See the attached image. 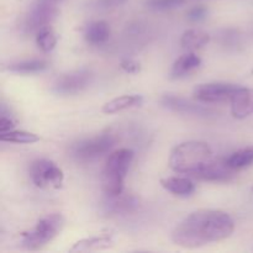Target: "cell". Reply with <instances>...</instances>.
<instances>
[{"label": "cell", "instance_id": "obj_1", "mask_svg": "<svg viewBox=\"0 0 253 253\" xmlns=\"http://www.w3.org/2000/svg\"><path fill=\"white\" fill-rule=\"evenodd\" d=\"M235 231V221L226 211L200 209L183 219L172 232L175 245L184 249H199L224 241Z\"/></svg>", "mask_w": 253, "mask_h": 253}, {"label": "cell", "instance_id": "obj_2", "mask_svg": "<svg viewBox=\"0 0 253 253\" xmlns=\"http://www.w3.org/2000/svg\"><path fill=\"white\" fill-rule=\"evenodd\" d=\"M212 160V150L203 141H185L172 150L169 167L173 172L194 177Z\"/></svg>", "mask_w": 253, "mask_h": 253}, {"label": "cell", "instance_id": "obj_3", "mask_svg": "<svg viewBox=\"0 0 253 253\" xmlns=\"http://www.w3.org/2000/svg\"><path fill=\"white\" fill-rule=\"evenodd\" d=\"M135 152L130 148H120L110 153L105 163L101 178V189L105 195H119L124 193L125 180Z\"/></svg>", "mask_w": 253, "mask_h": 253}, {"label": "cell", "instance_id": "obj_4", "mask_svg": "<svg viewBox=\"0 0 253 253\" xmlns=\"http://www.w3.org/2000/svg\"><path fill=\"white\" fill-rule=\"evenodd\" d=\"M64 227L62 214H49L37 221L36 226L21 235V245L29 251H37L56 239Z\"/></svg>", "mask_w": 253, "mask_h": 253}, {"label": "cell", "instance_id": "obj_5", "mask_svg": "<svg viewBox=\"0 0 253 253\" xmlns=\"http://www.w3.org/2000/svg\"><path fill=\"white\" fill-rule=\"evenodd\" d=\"M116 137L110 132L100 133L95 137L79 141L72 147V155L77 161L88 162L108 153L115 146Z\"/></svg>", "mask_w": 253, "mask_h": 253}, {"label": "cell", "instance_id": "obj_6", "mask_svg": "<svg viewBox=\"0 0 253 253\" xmlns=\"http://www.w3.org/2000/svg\"><path fill=\"white\" fill-rule=\"evenodd\" d=\"M30 177L36 187L48 189H58L64 180L63 170L51 160L39 158L30 166Z\"/></svg>", "mask_w": 253, "mask_h": 253}, {"label": "cell", "instance_id": "obj_7", "mask_svg": "<svg viewBox=\"0 0 253 253\" xmlns=\"http://www.w3.org/2000/svg\"><path fill=\"white\" fill-rule=\"evenodd\" d=\"M58 1L59 0H36L25 17V31L37 32L42 27L49 26L58 14Z\"/></svg>", "mask_w": 253, "mask_h": 253}, {"label": "cell", "instance_id": "obj_8", "mask_svg": "<svg viewBox=\"0 0 253 253\" xmlns=\"http://www.w3.org/2000/svg\"><path fill=\"white\" fill-rule=\"evenodd\" d=\"M93 79L94 74L90 69L82 68L58 77L52 85V90L61 95H74L85 90L93 83Z\"/></svg>", "mask_w": 253, "mask_h": 253}, {"label": "cell", "instance_id": "obj_9", "mask_svg": "<svg viewBox=\"0 0 253 253\" xmlns=\"http://www.w3.org/2000/svg\"><path fill=\"white\" fill-rule=\"evenodd\" d=\"M241 85L232 83H205L199 84L193 90V96L195 100L202 103H224L231 101Z\"/></svg>", "mask_w": 253, "mask_h": 253}, {"label": "cell", "instance_id": "obj_10", "mask_svg": "<svg viewBox=\"0 0 253 253\" xmlns=\"http://www.w3.org/2000/svg\"><path fill=\"white\" fill-rule=\"evenodd\" d=\"M236 170L227 165L226 160H214L212 158L205 165L193 178L205 182H230L235 177Z\"/></svg>", "mask_w": 253, "mask_h": 253}, {"label": "cell", "instance_id": "obj_11", "mask_svg": "<svg viewBox=\"0 0 253 253\" xmlns=\"http://www.w3.org/2000/svg\"><path fill=\"white\" fill-rule=\"evenodd\" d=\"M140 208V199L135 195H124V193L119 195H106V200L104 202V209L109 215H130L137 211Z\"/></svg>", "mask_w": 253, "mask_h": 253}, {"label": "cell", "instance_id": "obj_12", "mask_svg": "<svg viewBox=\"0 0 253 253\" xmlns=\"http://www.w3.org/2000/svg\"><path fill=\"white\" fill-rule=\"evenodd\" d=\"M161 103L166 108L170 109V110L175 111V113L188 114V115L195 116H204V118L215 115V111L212 109L205 108L203 105H197V104L190 103L187 99L180 98V96L177 95H165L161 99Z\"/></svg>", "mask_w": 253, "mask_h": 253}, {"label": "cell", "instance_id": "obj_13", "mask_svg": "<svg viewBox=\"0 0 253 253\" xmlns=\"http://www.w3.org/2000/svg\"><path fill=\"white\" fill-rule=\"evenodd\" d=\"M253 114V89L241 86L231 99V115L235 119H246Z\"/></svg>", "mask_w": 253, "mask_h": 253}, {"label": "cell", "instance_id": "obj_14", "mask_svg": "<svg viewBox=\"0 0 253 253\" xmlns=\"http://www.w3.org/2000/svg\"><path fill=\"white\" fill-rule=\"evenodd\" d=\"M202 58L197 56L193 52H188V53L182 54L178 57L174 61L172 66V71H170V77L173 79L184 78L188 74L192 73L193 71L199 68L202 66Z\"/></svg>", "mask_w": 253, "mask_h": 253}, {"label": "cell", "instance_id": "obj_15", "mask_svg": "<svg viewBox=\"0 0 253 253\" xmlns=\"http://www.w3.org/2000/svg\"><path fill=\"white\" fill-rule=\"evenodd\" d=\"M161 185L172 194L178 197H189L195 190V184L185 177H167L161 179Z\"/></svg>", "mask_w": 253, "mask_h": 253}, {"label": "cell", "instance_id": "obj_16", "mask_svg": "<svg viewBox=\"0 0 253 253\" xmlns=\"http://www.w3.org/2000/svg\"><path fill=\"white\" fill-rule=\"evenodd\" d=\"M143 103V98L137 94H130V95H121L113 100L108 101L103 106L101 111L106 115H113V114L120 113V111L126 110V109L137 108Z\"/></svg>", "mask_w": 253, "mask_h": 253}, {"label": "cell", "instance_id": "obj_17", "mask_svg": "<svg viewBox=\"0 0 253 253\" xmlns=\"http://www.w3.org/2000/svg\"><path fill=\"white\" fill-rule=\"evenodd\" d=\"M110 26H109L108 22L99 20V21L90 22L85 27L84 37H85L88 43L93 44V46H100L110 39Z\"/></svg>", "mask_w": 253, "mask_h": 253}, {"label": "cell", "instance_id": "obj_18", "mask_svg": "<svg viewBox=\"0 0 253 253\" xmlns=\"http://www.w3.org/2000/svg\"><path fill=\"white\" fill-rule=\"evenodd\" d=\"M114 240L110 235H101V236L89 237L76 242L71 249V252H88L98 251V250H105L113 246Z\"/></svg>", "mask_w": 253, "mask_h": 253}, {"label": "cell", "instance_id": "obj_19", "mask_svg": "<svg viewBox=\"0 0 253 253\" xmlns=\"http://www.w3.org/2000/svg\"><path fill=\"white\" fill-rule=\"evenodd\" d=\"M210 35L208 32L199 29L187 30L180 37V46L187 51H194V49L202 48L205 44L209 43Z\"/></svg>", "mask_w": 253, "mask_h": 253}, {"label": "cell", "instance_id": "obj_20", "mask_svg": "<svg viewBox=\"0 0 253 253\" xmlns=\"http://www.w3.org/2000/svg\"><path fill=\"white\" fill-rule=\"evenodd\" d=\"M0 141L2 142L17 143V145H31L40 141V136L34 132L22 130H10L7 132L0 133Z\"/></svg>", "mask_w": 253, "mask_h": 253}, {"label": "cell", "instance_id": "obj_21", "mask_svg": "<svg viewBox=\"0 0 253 253\" xmlns=\"http://www.w3.org/2000/svg\"><path fill=\"white\" fill-rule=\"evenodd\" d=\"M226 161L227 165L235 170L250 167V166L253 165V146H249V147L236 151Z\"/></svg>", "mask_w": 253, "mask_h": 253}, {"label": "cell", "instance_id": "obj_22", "mask_svg": "<svg viewBox=\"0 0 253 253\" xmlns=\"http://www.w3.org/2000/svg\"><path fill=\"white\" fill-rule=\"evenodd\" d=\"M48 68V63L42 59H30V61H21L17 63H12L7 67L10 72L20 74H32L39 72L46 71Z\"/></svg>", "mask_w": 253, "mask_h": 253}, {"label": "cell", "instance_id": "obj_23", "mask_svg": "<svg viewBox=\"0 0 253 253\" xmlns=\"http://www.w3.org/2000/svg\"><path fill=\"white\" fill-rule=\"evenodd\" d=\"M36 43L42 52H51L57 44V35L49 26L42 27L36 32Z\"/></svg>", "mask_w": 253, "mask_h": 253}, {"label": "cell", "instance_id": "obj_24", "mask_svg": "<svg viewBox=\"0 0 253 253\" xmlns=\"http://www.w3.org/2000/svg\"><path fill=\"white\" fill-rule=\"evenodd\" d=\"M187 0H147L146 5L148 9L155 11H167V10L177 9L185 4Z\"/></svg>", "mask_w": 253, "mask_h": 253}, {"label": "cell", "instance_id": "obj_25", "mask_svg": "<svg viewBox=\"0 0 253 253\" xmlns=\"http://www.w3.org/2000/svg\"><path fill=\"white\" fill-rule=\"evenodd\" d=\"M15 126H16V121H15L14 116L6 113V109L2 104L1 111H0V133L14 130Z\"/></svg>", "mask_w": 253, "mask_h": 253}, {"label": "cell", "instance_id": "obj_26", "mask_svg": "<svg viewBox=\"0 0 253 253\" xmlns=\"http://www.w3.org/2000/svg\"><path fill=\"white\" fill-rule=\"evenodd\" d=\"M120 67L123 71H125L128 74H136L141 71V64L137 61L131 58H125L121 61Z\"/></svg>", "mask_w": 253, "mask_h": 253}, {"label": "cell", "instance_id": "obj_27", "mask_svg": "<svg viewBox=\"0 0 253 253\" xmlns=\"http://www.w3.org/2000/svg\"><path fill=\"white\" fill-rule=\"evenodd\" d=\"M208 15V9L205 6H195L188 11V19L190 21H200V20L205 19Z\"/></svg>", "mask_w": 253, "mask_h": 253}, {"label": "cell", "instance_id": "obj_28", "mask_svg": "<svg viewBox=\"0 0 253 253\" xmlns=\"http://www.w3.org/2000/svg\"><path fill=\"white\" fill-rule=\"evenodd\" d=\"M127 0H96L95 6L98 9L109 10V9H115V7L121 6L124 5Z\"/></svg>", "mask_w": 253, "mask_h": 253}, {"label": "cell", "instance_id": "obj_29", "mask_svg": "<svg viewBox=\"0 0 253 253\" xmlns=\"http://www.w3.org/2000/svg\"><path fill=\"white\" fill-rule=\"evenodd\" d=\"M239 34L234 30H229V31H225V34L222 35V44L225 46H236L239 44Z\"/></svg>", "mask_w": 253, "mask_h": 253}, {"label": "cell", "instance_id": "obj_30", "mask_svg": "<svg viewBox=\"0 0 253 253\" xmlns=\"http://www.w3.org/2000/svg\"><path fill=\"white\" fill-rule=\"evenodd\" d=\"M252 193H253V187H252Z\"/></svg>", "mask_w": 253, "mask_h": 253}, {"label": "cell", "instance_id": "obj_31", "mask_svg": "<svg viewBox=\"0 0 253 253\" xmlns=\"http://www.w3.org/2000/svg\"><path fill=\"white\" fill-rule=\"evenodd\" d=\"M252 74H253V69H252Z\"/></svg>", "mask_w": 253, "mask_h": 253}]
</instances>
